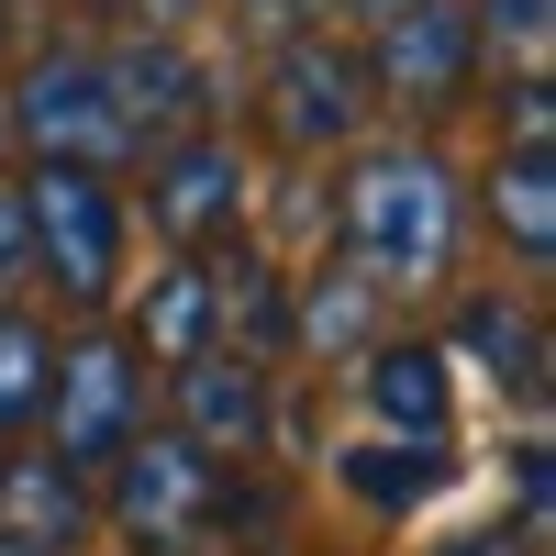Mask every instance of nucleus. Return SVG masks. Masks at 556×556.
Returning <instances> with one entry per match:
<instances>
[{
	"mask_svg": "<svg viewBox=\"0 0 556 556\" xmlns=\"http://www.w3.org/2000/svg\"><path fill=\"white\" fill-rule=\"evenodd\" d=\"M112 78V112H123V134H178V123H201V67L178 56V45H123V56L101 67Z\"/></svg>",
	"mask_w": 556,
	"mask_h": 556,
	"instance_id": "nucleus-8",
	"label": "nucleus"
},
{
	"mask_svg": "<svg viewBox=\"0 0 556 556\" xmlns=\"http://www.w3.org/2000/svg\"><path fill=\"white\" fill-rule=\"evenodd\" d=\"M178 412H190V445H201V456H212V445H256V424H267L256 367H245V356H223V345L178 356Z\"/></svg>",
	"mask_w": 556,
	"mask_h": 556,
	"instance_id": "nucleus-9",
	"label": "nucleus"
},
{
	"mask_svg": "<svg viewBox=\"0 0 556 556\" xmlns=\"http://www.w3.org/2000/svg\"><path fill=\"white\" fill-rule=\"evenodd\" d=\"M0 556H23V545H12V534H0Z\"/></svg>",
	"mask_w": 556,
	"mask_h": 556,
	"instance_id": "nucleus-24",
	"label": "nucleus"
},
{
	"mask_svg": "<svg viewBox=\"0 0 556 556\" xmlns=\"http://www.w3.org/2000/svg\"><path fill=\"white\" fill-rule=\"evenodd\" d=\"M212 456L190 445V434H123V479H112V523L134 534V545H190L201 523H212Z\"/></svg>",
	"mask_w": 556,
	"mask_h": 556,
	"instance_id": "nucleus-3",
	"label": "nucleus"
},
{
	"mask_svg": "<svg viewBox=\"0 0 556 556\" xmlns=\"http://www.w3.org/2000/svg\"><path fill=\"white\" fill-rule=\"evenodd\" d=\"M356 112H367V67L356 56H334V45H278V134L290 146H345L356 134Z\"/></svg>",
	"mask_w": 556,
	"mask_h": 556,
	"instance_id": "nucleus-7",
	"label": "nucleus"
},
{
	"mask_svg": "<svg viewBox=\"0 0 556 556\" xmlns=\"http://www.w3.org/2000/svg\"><path fill=\"white\" fill-rule=\"evenodd\" d=\"M78 523H89V501H78L67 456H23V468H0V534H12L23 556H56Z\"/></svg>",
	"mask_w": 556,
	"mask_h": 556,
	"instance_id": "nucleus-10",
	"label": "nucleus"
},
{
	"mask_svg": "<svg viewBox=\"0 0 556 556\" xmlns=\"http://www.w3.org/2000/svg\"><path fill=\"white\" fill-rule=\"evenodd\" d=\"M367 401H379V424H401V434H445V356L434 345H379L367 356Z\"/></svg>",
	"mask_w": 556,
	"mask_h": 556,
	"instance_id": "nucleus-12",
	"label": "nucleus"
},
{
	"mask_svg": "<svg viewBox=\"0 0 556 556\" xmlns=\"http://www.w3.org/2000/svg\"><path fill=\"white\" fill-rule=\"evenodd\" d=\"M468 56L479 34L456 0H401V12H379V89L390 101H456L468 89Z\"/></svg>",
	"mask_w": 556,
	"mask_h": 556,
	"instance_id": "nucleus-5",
	"label": "nucleus"
},
{
	"mask_svg": "<svg viewBox=\"0 0 556 556\" xmlns=\"http://www.w3.org/2000/svg\"><path fill=\"white\" fill-rule=\"evenodd\" d=\"M468 34L513 45V56H523V78H545V34H556V0H490V12H479Z\"/></svg>",
	"mask_w": 556,
	"mask_h": 556,
	"instance_id": "nucleus-17",
	"label": "nucleus"
},
{
	"mask_svg": "<svg viewBox=\"0 0 556 556\" xmlns=\"http://www.w3.org/2000/svg\"><path fill=\"white\" fill-rule=\"evenodd\" d=\"M490 212H501V235H513L523 256H556V156L545 146H513L490 178Z\"/></svg>",
	"mask_w": 556,
	"mask_h": 556,
	"instance_id": "nucleus-13",
	"label": "nucleus"
},
{
	"mask_svg": "<svg viewBox=\"0 0 556 556\" xmlns=\"http://www.w3.org/2000/svg\"><path fill=\"white\" fill-rule=\"evenodd\" d=\"M34 267V245H23V201H0V290Z\"/></svg>",
	"mask_w": 556,
	"mask_h": 556,
	"instance_id": "nucleus-20",
	"label": "nucleus"
},
{
	"mask_svg": "<svg viewBox=\"0 0 556 556\" xmlns=\"http://www.w3.org/2000/svg\"><path fill=\"white\" fill-rule=\"evenodd\" d=\"M345 479H356L367 501H424V490L445 479V456H345Z\"/></svg>",
	"mask_w": 556,
	"mask_h": 556,
	"instance_id": "nucleus-18",
	"label": "nucleus"
},
{
	"mask_svg": "<svg viewBox=\"0 0 556 556\" xmlns=\"http://www.w3.org/2000/svg\"><path fill=\"white\" fill-rule=\"evenodd\" d=\"M45 379H56V356H45V334H34L23 312H0V434H12L23 412L45 401Z\"/></svg>",
	"mask_w": 556,
	"mask_h": 556,
	"instance_id": "nucleus-15",
	"label": "nucleus"
},
{
	"mask_svg": "<svg viewBox=\"0 0 556 556\" xmlns=\"http://www.w3.org/2000/svg\"><path fill=\"white\" fill-rule=\"evenodd\" d=\"M201 345H212V278L201 267H167L156 290H146V356L178 367V356H201Z\"/></svg>",
	"mask_w": 556,
	"mask_h": 556,
	"instance_id": "nucleus-14",
	"label": "nucleus"
},
{
	"mask_svg": "<svg viewBox=\"0 0 556 556\" xmlns=\"http://www.w3.org/2000/svg\"><path fill=\"white\" fill-rule=\"evenodd\" d=\"M345 245L367 290H401V278H445L456 256V178L424 146H390L345 178Z\"/></svg>",
	"mask_w": 556,
	"mask_h": 556,
	"instance_id": "nucleus-1",
	"label": "nucleus"
},
{
	"mask_svg": "<svg viewBox=\"0 0 556 556\" xmlns=\"http://www.w3.org/2000/svg\"><path fill=\"white\" fill-rule=\"evenodd\" d=\"M356 12H401V0H356Z\"/></svg>",
	"mask_w": 556,
	"mask_h": 556,
	"instance_id": "nucleus-23",
	"label": "nucleus"
},
{
	"mask_svg": "<svg viewBox=\"0 0 556 556\" xmlns=\"http://www.w3.org/2000/svg\"><path fill=\"white\" fill-rule=\"evenodd\" d=\"M468 345H479V367H490V379H513V390H534V323H523V312H501V301H479V312H468Z\"/></svg>",
	"mask_w": 556,
	"mask_h": 556,
	"instance_id": "nucleus-16",
	"label": "nucleus"
},
{
	"mask_svg": "<svg viewBox=\"0 0 556 556\" xmlns=\"http://www.w3.org/2000/svg\"><path fill=\"white\" fill-rule=\"evenodd\" d=\"M245 12H256V23H267V34H301V23H312V12H323V0H245Z\"/></svg>",
	"mask_w": 556,
	"mask_h": 556,
	"instance_id": "nucleus-21",
	"label": "nucleus"
},
{
	"mask_svg": "<svg viewBox=\"0 0 556 556\" xmlns=\"http://www.w3.org/2000/svg\"><path fill=\"white\" fill-rule=\"evenodd\" d=\"M134 434V367L123 345H67L56 356V456L67 468H112Z\"/></svg>",
	"mask_w": 556,
	"mask_h": 556,
	"instance_id": "nucleus-6",
	"label": "nucleus"
},
{
	"mask_svg": "<svg viewBox=\"0 0 556 556\" xmlns=\"http://www.w3.org/2000/svg\"><path fill=\"white\" fill-rule=\"evenodd\" d=\"M156 12H178V0H156Z\"/></svg>",
	"mask_w": 556,
	"mask_h": 556,
	"instance_id": "nucleus-25",
	"label": "nucleus"
},
{
	"mask_svg": "<svg viewBox=\"0 0 556 556\" xmlns=\"http://www.w3.org/2000/svg\"><path fill=\"white\" fill-rule=\"evenodd\" d=\"M301 323H312L323 345H356V334H367V278H334V290H312V312H301Z\"/></svg>",
	"mask_w": 556,
	"mask_h": 556,
	"instance_id": "nucleus-19",
	"label": "nucleus"
},
{
	"mask_svg": "<svg viewBox=\"0 0 556 556\" xmlns=\"http://www.w3.org/2000/svg\"><path fill=\"white\" fill-rule=\"evenodd\" d=\"M156 212H167V235H212V223H235V212H245V167H235V146L190 134V146L167 156V178H156Z\"/></svg>",
	"mask_w": 556,
	"mask_h": 556,
	"instance_id": "nucleus-11",
	"label": "nucleus"
},
{
	"mask_svg": "<svg viewBox=\"0 0 556 556\" xmlns=\"http://www.w3.org/2000/svg\"><path fill=\"white\" fill-rule=\"evenodd\" d=\"M12 123L34 134V156H67V167H112L134 146L112 112V78L89 56H34V78L12 89Z\"/></svg>",
	"mask_w": 556,
	"mask_h": 556,
	"instance_id": "nucleus-4",
	"label": "nucleus"
},
{
	"mask_svg": "<svg viewBox=\"0 0 556 556\" xmlns=\"http://www.w3.org/2000/svg\"><path fill=\"white\" fill-rule=\"evenodd\" d=\"M23 245L34 267L56 278L67 301H112V267H123V212L101 190V167H67V156H45L23 178Z\"/></svg>",
	"mask_w": 556,
	"mask_h": 556,
	"instance_id": "nucleus-2",
	"label": "nucleus"
},
{
	"mask_svg": "<svg viewBox=\"0 0 556 556\" xmlns=\"http://www.w3.org/2000/svg\"><path fill=\"white\" fill-rule=\"evenodd\" d=\"M445 556H513V545H501V534H468V545H445Z\"/></svg>",
	"mask_w": 556,
	"mask_h": 556,
	"instance_id": "nucleus-22",
	"label": "nucleus"
}]
</instances>
